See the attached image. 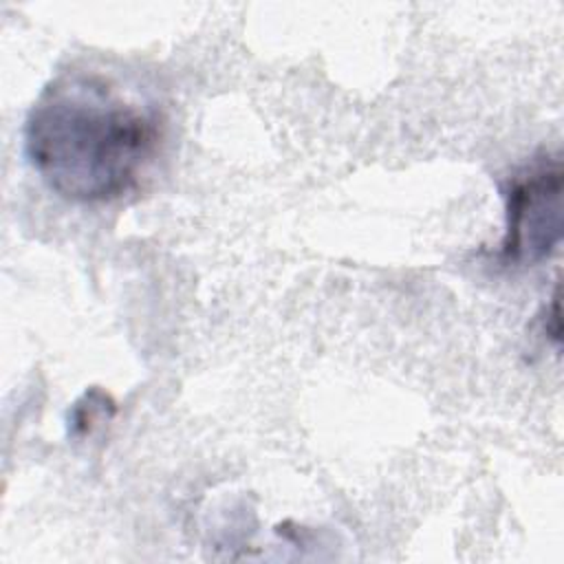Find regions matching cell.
Masks as SVG:
<instances>
[{
    "label": "cell",
    "mask_w": 564,
    "mask_h": 564,
    "mask_svg": "<svg viewBox=\"0 0 564 564\" xmlns=\"http://www.w3.org/2000/svg\"><path fill=\"white\" fill-rule=\"evenodd\" d=\"M159 110L97 70H64L35 97L24 152L46 187L84 205L130 194L159 152Z\"/></svg>",
    "instance_id": "obj_1"
},
{
    "label": "cell",
    "mask_w": 564,
    "mask_h": 564,
    "mask_svg": "<svg viewBox=\"0 0 564 564\" xmlns=\"http://www.w3.org/2000/svg\"><path fill=\"white\" fill-rule=\"evenodd\" d=\"M562 161L551 152L535 154L507 178L502 264L531 267L555 251L562 240Z\"/></svg>",
    "instance_id": "obj_2"
},
{
    "label": "cell",
    "mask_w": 564,
    "mask_h": 564,
    "mask_svg": "<svg viewBox=\"0 0 564 564\" xmlns=\"http://www.w3.org/2000/svg\"><path fill=\"white\" fill-rule=\"evenodd\" d=\"M106 408H112V401L99 392V390H90L86 392L70 410V430L73 434H86L90 432V427L95 425L97 419L106 416Z\"/></svg>",
    "instance_id": "obj_3"
}]
</instances>
